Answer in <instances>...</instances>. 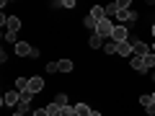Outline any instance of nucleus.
I'll return each mask as SVG.
<instances>
[{"mask_svg": "<svg viewBox=\"0 0 155 116\" xmlns=\"http://www.w3.org/2000/svg\"><path fill=\"white\" fill-rule=\"evenodd\" d=\"M16 54H18V57H31V60H36V57H39V49H34V47L26 44V41H18V44H16Z\"/></svg>", "mask_w": 155, "mask_h": 116, "instance_id": "nucleus-1", "label": "nucleus"}, {"mask_svg": "<svg viewBox=\"0 0 155 116\" xmlns=\"http://www.w3.org/2000/svg\"><path fill=\"white\" fill-rule=\"evenodd\" d=\"M96 34H98L101 39H111V34H114V23H111L109 18L98 21V26H96Z\"/></svg>", "mask_w": 155, "mask_h": 116, "instance_id": "nucleus-2", "label": "nucleus"}, {"mask_svg": "<svg viewBox=\"0 0 155 116\" xmlns=\"http://www.w3.org/2000/svg\"><path fill=\"white\" fill-rule=\"evenodd\" d=\"M111 41H116V44H122V41H129V31H127V26H124V23H116V26H114Z\"/></svg>", "mask_w": 155, "mask_h": 116, "instance_id": "nucleus-3", "label": "nucleus"}, {"mask_svg": "<svg viewBox=\"0 0 155 116\" xmlns=\"http://www.w3.org/2000/svg\"><path fill=\"white\" fill-rule=\"evenodd\" d=\"M18 103H21V90H8L3 95V106H8V108H18Z\"/></svg>", "mask_w": 155, "mask_h": 116, "instance_id": "nucleus-4", "label": "nucleus"}, {"mask_svg": "<svg viewBox=\"0 0 155 116\" xmlns=\"http://www.w3.org/2000/svg\"><path fill=\"white\" fill-rule=\"evenodd\" d=\"M28 90H31L34 95H36V93H41V90H44V77H41V75L28 77Z\"/></svg>", "mask_w": 155, "mask_h": 116, "instance_id": "nucleus-5", "label": "nucleus"}, {"mask_svg": "<svg viewBox=\"0 0 155 116\" xmlns=\"http://www.w3.org/2000/svg\"><path fill=\"white\" fill-rule=\"evenodd\" d=\"M132 49H134V54H137V57H145V54H150V52H153L145 41H140V39H132Z\"/></svg>", "mask_w": 155, "mask_h": 116, "instance_id": "nucleus-6", "label": "nucleus"}, {"mask_svg": "<svg viewBox=\"0 0 155 116\" xmlns=\"http://www.w3.org/2000/svg\"><path fill=\"white\" fill-rule=\"evenodd\" d=\"M129 65H132V70H137L140 75H145V72H147V65H145V57H137V54H134Z\"/></svg>", "mask_w": 155, "mask_h": 116, "instance_id": "nucleus-7", "label": "nucleus"}, {"mask_svg": "<svg viewBox=\"0 0 155 116\" xmlns=\"http://www.w3.org/2000/svg\"><path fill=\"white\" fill-rule=\"evenodd\" d=\"M116 54H122V57H134V49H132V41H122V44L116 47Z\"/></svg>", "mask_w": 155, "mask_h": 116, "instance_id": "nucleus-8", "label": "nucleus"}, {"mask_svg": "<svg viewBox=\"0 0 155 116\" xmlns=\"http://www.w3.org/2000/svg\"><path fill=\"white\" fill-rule=\"evenodd\" d=\"M31 101H34V93H31V90H21V103H18V111H26Z\"/></svg>", "mask_w": 155, "mask_h": 116, "instance_id": "nucleus-9", "label": "nucleus"}, {"mask_svg": "<svg viewBox=\"0 0 155 116\" xmlns=\"http://www.w3.org/2000/svg\"><path fill=\"white\" fill-rule=\"evenodd\" d=\"M88 16L93 18L96 23H98V21H104V18H106V11H104V5H93V8H91V13H88Z\"/></svg>", "mask_w": 155, "mask_h": 116, "instance_id": "nucleus-10", "label": "nucleus"}, {"mask_svg": "<svg viewBox=\"0 0 155 116\" xmlns=\"http://www.w3.org/2000/svg\"><path fill=\"white\" fill-rule=\"evenodd\" d=\"M8 31H13V34H18V28H21V18L18 16H8Z\"/></svg>", "mask_w": 155, "mask_h": 116, "instance_id": "nucleus-11", "label": "nucleus"}, {"mask_svg": "<svg viewBox=\"0 0 155 116\" xmlns=\"http://www.w3.org/2000/svg\"><path fill=\"white\" fill-rule=\"evenodd\" d=\"M88 47H91V49H104V39H101L98 34H91V39H88Z\"/></svg>", "mask_w": 155, "mask_h": 116, "instance_id": "nucleus-12", "label": "nucleus"}, {"mask_svg": "<svg viewBox=\"0 0 155 116\" xmlns=\"http://www.w3.org/2000/svg\"><path fill=\"white\" fill-rule=\"evenodd\" d=\"M104 11H106V18H109V16H116V13L122 11V0H119V3H111V5H106Z\"/></svg>", "mask_w": 155, "mask_h": 116, "instance_id": "nucleus-13", "label": "nucleus"}, {"mask_svg": "<svg viewBox=\"0 0 155 116\" xmlns=\"http://www.w3.org/2000/svg\"><path fill=\"white\" fill-rule=\"evenodd\" d=\"M75 114H78V116H91L93 111L88 108V103H75Z\"/></svg>", "mask_w": 155, "mask_h": 116, "instance_id": "nucleus-14", "label": "nucleus"}, {"mask_svg": "<svg viewBox=\"0 0 155 116\" xmlns=\"http://www.w3.org/2000/svg\"><path fill=\"white\" fill-rule=\"evenodd\" d=\"M72 60H60V72H72Z\"/></svg>", "mask_w": 155, "mask_h": 116, "instance_id": "nucleus-15", "label": "nucleus"}, {"mask_svg": "<svg viewBox=\"0 0 155 116\" xmlns=\"http://www.w3.org/2000/svg\"><path fill=\"white\" fill-rule=\"evenodd\" d=\"M116 47H119V44H116V41H111V39H109V41H106V44H104V52H106V54H116Z\"/></svg>", "mask_w": 155, "mask_h": 116, "instance_id": "nucleus-16", "label": "nucleus"}, {"mask_svg": "<svg viewBox=\"0 0 155 116\" xmlns=\"http://www.w3.org/2000/svg\"><path fill=\"white\" fill-rule=\"evenodd\" d=\"M16 88L18 90H28V77H16Z\"/></svg>", "mask_w": 155, "mask_h": 116, "instance_id": "nucleus-17", "label": "nucleus"}, {"mask_svg": "<svg viewBox=\"0 0 155 116\" xmlns=\"http://www.w3.org/2000/svg\"><path fill=\"white\" fill-rule=\"evenodd\" d=\"M129 13H132V11H127V8H122V11L116 13V18H119L122 23H129Z\"/></svg>", "mask_w": 155, "mask_h": 116, "instance_id": "nucleus-18", "label": "nucleus"}, {"mask_svg": "<svg viewBox=\"0 0 155 116\" xmlns=\"http://www.w3.org/2000/svg\"><path fill=\"white\" fill-rule=\"evenodd\" d=\"M145 65H147V70H155V54H153V52L145 54Z\"/></svg>", "mask_w": 155, "mask_h": 116, "instance_id": "nucleus-19", "label": "nucleus"}, {"mask_svg": "<svg viewBox=\"0 0 155 116\" xmlns=\"http://www.w3.org/2000/svg\"><path fill=\"white\" fill-rule=\"evenodd\" d=\"M54 103L60 106V108H65V106H67V93H60V95L54 98Z\"/></svg>", "mask_w": 155, "mask_h": 116, "instance_id": "nucleus-20", "label": "nucleus"}, {"mask_svg": "<svg viewBox=\"0 0 155 116\" xmlns=\"http://www.w3.org/2000/svg\"><path fill=\"white\" fill-rule=\"evenodd\" d=\"M57 8H67V11H70V8H75V0H62V3H54Z\"/></svg>", "mask_w": 155, "mask_h": 116, "instance_id": "nucleus-21", "label": "nucleus"}, {"mask_svg": "<svg viewBox=\"0 0 155 116\" xmlns=\"http://www.w3.org/2000/svg\"><path fill=\"white\" fill-rule=\"evenodd\" d=\"M44 70H47V72H60V62H49Z\"/></svg>", "mask_w": 155, "mask_h": 116, "instance_id": "nucleus-22", "label": "nucleus"}, {"mask_svg": "<svg viewBox=\"0 0 155 116\" xmlns=\"http://www.w3.org/2000/svg\"><path fill=\"white\" fill-rule=\"evenodd\" d=\"M140 103H142V106H145V108H147V106H150V103H153V98H150V95H140Z\"/></svg>", "mask_w": 155, "mask_h": 116, "instance_id": "nucleus-23", "label": "nucleus"}, {"mask_svg": "<svg viewBox=\"0 0 155 116\" xmlns=\"http://www.w3.org/2000/svg\"><path fill=\"white\" fill-rule=\"evenodd\" d=\"M5 41H11V44H18V41H16V34H13V31H5Z\"/></svg>", "mask_w": 155, "mask_h": 116, "instance_id": "nucleus-24", "label": "nucleus"}, {"mask_svg": "<svg viewBox=\"0 0 155 116\" xmlns=\"http://www.w3.org/2000/svg\"><path fill=\"white\" fill-rule=\"evenodd\" d=\"M34 116H49V111H47V106H44V108H39V111H34Z\"/></svg>", "mask_w": 155, "mask_h": 116, "instance_id": "nucleus-25", "label": "nucleus"}, {"mask_svg": "<svg viewBox=\"0 0 155 116\" xmlns=\"http://www.w3.org/2000/svg\"><path fill=\"white\" fill-rule=\"evenodd\" d=\"M147 114H150V116H155V103H150V106H147Z\"/></svg>", "mask_w": 155, "mask_h": 116, "instance_id": "nucleus-26", "label": "nucleus"}, {"mask_svg": "<svg viewBox=\"0 0 155 116\" xmlns=\"http://www.w3.org/2000/svg\"><path fill=\"white\" fill-rule=\"evenodd\" d=\"M11 116H23V111H13V114Z\"/></svg>", "mask_w": 155, "mask_h": 116, "instance_id": "nucleus-27", "label": "nucleus"}, {"mask_svg": "<svg viewBox=\"0 0 155 116\" xmlns=\"http://www.w3.org/2000/svg\"><path fill=\"white\" fill-rule=\"evenodd\" d=\"M150 98H153V103H155V90H153V93H150Z\"/></svg>", "mask_w": 155, "mask_h": 116, "instance_id": "nucleus-28", "label": "nucleus"}, {"mask_svg": "<svg viewBox=\"0 0 155 116\" xmlns=\"http://www.w3.org/2000/svg\"><path fill=\"white\" fill-rule=\"evenodd\" d=\"M91 116H101V114H98V111H93V114H91Z\"/></svg>", "mask_w": 155, "mask_h": 116, "instance_id": "nucleus-29", "label": "nucleus"}, {"mask_svg": "<svg viewBox=\"0 0 155 116\" xmlns=\"http://www.w3.org/2000/svg\"><path fill=\"white\" fill-rule=\"evenodd\" d=\"M150 31H153V36H155V23H153V28H150Z\"/></svg>", "mask_w": 155, "mask_h": 116, "instance_id": "nucleus-30", "label": "nucleus"}, {"mask_svg": "<svg viewBox=\"0 0 155 116\" xmlns=\"http://www.w3.org/2000/svg\"><path fill=\"white\" fill-rule=\"evenodd\" d=\"M153 54H155V44H153Z\"/></svg>", "mask_w": 155, "mask_h": 116, "instance_id": "nucleus-31", "label": "nucleus"}, {"mask_svg": "<svg viewBox=\"0 0 155 116\" xmlns=\"http://www.w3.org/2000/svg\"><path fill=\"white\" fill-rule=\"evenodd\" d=\"M153 80H155V70H153Z\"/></svg>", "mask_w": 155, "mask_h": 116, "instance_id": "nucleus-32", "label": "nucleus"}]
</instances>
